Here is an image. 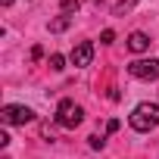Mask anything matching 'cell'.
Segmentation results:
<instances>
[{
    "label": "cell",
    "instance_id": "obj_1",
    "mask_svg": "<svg viewBox=\"0 0 159 159\" xmlns=\"http://www.w3.org/2000/svg\"><path fill=\"white\" fill-rule=\"evenodd\" d=\"M128 125L137 134H150L153 128H159V103H137L128 116Z\"/></svg>",
    "mask_w": 159,
    "mask_h": 159
},
{
    "label": "cell",
    "instance_id": "obj_2",
    "mask_svg": "<svg viewBox=\"0 0 159 159\" xmlns=\"http://www.w3.org/2000/svg\"><path fill=\"white\" fill-rule=\"evenodd\" d=\"M84 122V109L78 106L75 100H59L56 106V125L59 128H78Z\"/></svg>",
    "mask_w": 159,
    "mask_h": 159
},
{
    "label": "cell",
    "instance_id": "obj_3",
    "mask_svg": "<svg viewBox=\"0 0 159 159\" xmlns=\"http://www.w3.org/2000/svg\"><path fill=\"white\" fill-rule=\"evenodd\" d=\"M0 122L3 125H28V122H34V109L31 106H19V103H7L0 109Z\"/></svg>",
    "mask_w": 159,
    "mask_h": 159
},
{
    "label": "cell",
    "instance_id": "obj_4",
    "mask_svg": "<svg viewBox=\"0 0 159 159\" xmlns=\"http://www.w3.org/2000/svg\"><path fill=\"white\" fill-rule=\"evenodd\" d=\"M128 75L131 78H140V81H156L159 78V59H134L128 62Z\"/></svg>",
    "mask_w": 159,
    "mask_h": 159
},
{
    "label": "cell",
    "instance_id": "obj_5",
    "mask_svg": "<svg viewBox=\"0 0 159 159\" xmlns=\"http://www.w3.org/2000/svg\"><path fill=\"white\" fill-rule=\"evenodd\" d=\"M69 59H72V66H75V69L91 66V59H94V44H91V41L75 44V47H72V53H69Z\"/></svg>",
    "mask_w": 159,
    "mask_h": 159
},
{
    "label": "cell",
    "instance_id": "obj_6",
    "mask_svg": "<svg viewBox=\"0 0 159 159\" xmlns=\"http://www.w3.org/2000/svg\"><path fill=\"white\" fill-rule=\"evenodd\" d=\"M128 50H131V53H147V50H150V38H147L143 31H131V34H128Z\"/></svg>",
    "mask_w": 159,
    "mask_h": 159
},
{
    "label": "cell",
    "instance_id": "obj_7",
    "mask_svg": "<svg viewBox=\"0 0 159 159\" xmlns=\"http://www.w3.org/2000/svg\"><path fill=\"white\" fill-rule=\"evenodd\" d=\"M69 25H72V16H59V19L50 22V31H66Z\"/></svg>",
    "mask_w": 159,
    "mask_h": 159
},
{
    "label": "cell",
    "instance_id": "obj_8",
    "mask_svg": "<svg viewBox=\"0 0 159 159\" xmlns=\"http://www.w3.org/2000/svg\"><path fill=\"white\" fill-rule=\"evenodd\" d=\"M78 7H81V0H59V10H62V16H72Z\"/></svg>",
    "mask_w": 159,
    "mask_h": 159
},
{
    "label": "cell",
    "instance_id": "obj_9",
    "mask_svg": "<svg viewBox=\"0 0 159 159\" xmlns=\"http://www.w3.org/2000/svg\"><path fill=\"white\" fill-rule=\"evenodd\" d=\"M134 3H137V0H116V3H112V13H116V16H122V13H128Z\"/></svg>",
    "mask_w": 159,
    "mask_h": 159
},
{
    "label": "cell",
    "instance_id": "obj_10",
    "mask_svg": "<svg viewBox=\"0 0 159 159\" xmlns=\"http://www.w3.org/2000/svg\"><path fill=\"white\" fill-rule=\"evenodd\" d=\"M50 69H53V72H62V69H66V56H62V53H53V56H50Z\"/></svg>",
    "mask_w": 159,
    "mask_h": 159
},
{
    "label": "cell",
    "instance_id": "obj_11",
    "mask_svg": "<svg viewBox=\"0 0 159 159\" xmlns=\"http://www.w3.org/2000/svg\"><path fill=\"white\" fill-rule=\"evenodd\" d=\"M88 140H91V150H103V147H106V137H103V134H91Z\"/></svg>",
    "mask_w": 159,
    "mask_h": 159
},
{
    "label": "cell",
    "instance_id": "obj_12",
    "mask_svg": "<svg viewBox=\"0 0 159 159\" xmlns=\"http://www.w3.org/2000/svg\"><path fill=\"white\" fill-rule=\"evenodd\" d=\"M112 41H116V31H112V28H106V31L100 34V44H112Z\"/></svg>",
    "mask_w": 159,
    "mask_h": 159
},
{
    "label": "cell",
    "instance_id": "obj_13",
    "mask_svg": "<svg viewBox=\"0 0 159 159\" xmlns=\"http://www.w3.org/2000/svg\"><path fill=\"white\" fill-rule=\"evenodd\" d=\"M119 131V119H109V125H106V134H116Z\"/></svg>",
    "mask_w": 159,
    "mask_h": 159
},
{
    "label": "cell",
    "instance_id": "obj_14",
    "mask_svg": "<svg viewBox=\"0 0 159 159\" xmlns=\"http://www.w3.org/2000/svg\"><path fill=\"white\" fill-rule=\"evenodd\" d=\"M0 3H3V7H13V0H0Z\"/></svg>",
    "mask_w": 159,
    "mask_h": 159
}]
</instances>
